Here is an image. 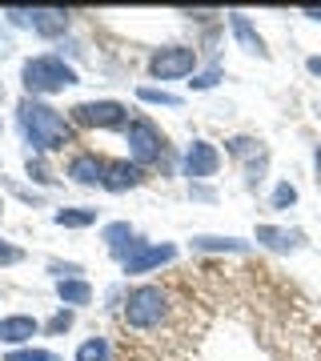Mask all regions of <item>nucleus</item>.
Masks as SVG:
<instances>
[{"mask_svg":"<svg viewBox=\"0 0 321 361\" xmlns=\"http://www.w3.org/2000/svg\"><path fill=\"white\" fill-rule=\"evenodd\" d=\"M104 165H109V161H101L97 153H77L73 161H68V177L77 180V185H101Z\"/></svg>","mask_w":321,"mask_h":361,"instance_id":"4468645a","label":"nucleus"},{"mask_svg":"<svg viewBox=\"0 0 321 361\" xmlns=\"http://www.w3.org/2000/svg\"><path fill=\"white\" fill-rule=\"evenodd\" d=\"M37 317H28V313H13V317H0V341L4 345H20L28 337H37Z\"/></svg>","mask_w":321,"mask_h":361,"instance_id":"2eb2a0df","label":"nucleus"},{"mask_svg":"<svg viewBox=\"0 0 321 361\" xmlns=\"http://www.w3.org/2000/svg\"><path fill=\"white\" fill-rule=\"evenodd\" d=\"M225 153L237 157V161H245V157L253 161V157L265 153V149H261V141H257V137H229V141H225Z\"/></svg>","mask_w":321,"mask_h":361,"instance_id":"6ab92c4d","label":"nucleus"},{"mask_svg":"<svg viewBox=\"0 0 321 361\" xmlns=\"http://www.w3.org/2000/svg\"><path fill=\"white\" fill-rule=\"evenodd\" d=\"M4 361H61V357L49 353V349H13Z\"/></svg>","mask_w":321,"mask_h":361,"instance_id":"5701e85b","label":"nucleus"},{"mask_svg":"<svg viewBox=\"0 0 321 361\" xmlns=\"http://www.w3.org/2000/svg\"><path fill=\"white\" fill-rule=\"evenodd\" d=\"M221 80V68H209V73H201V77H193V92H205V89H213Z\"/></svg>","mask_w":321,"mask_h":361,"instance_id":"cd10ccee","label":"nucleus"},{"mask_svg":"<svg viewBox=\"0 0 321 361\" xmlns=\"http://www.w3.org/2000/svg\"><path fill=\"white\" fill-rule=\"evenodd\" d=\"M73 322H77V313H73V310H61L49 325H44V334H68V329H73Z\"/></svg>","mask_w":321,"mask_h":361,"instance_id":"a878e982","label":"nucleus"},{"mask_svg":"<svg viewBox=\"0 0 321 361\" xmlns=\"http://www.w3.org/2000/svg\"><path fill=\"white\" fill-rule=\"evenodd\" d=\"M68 121L80 129H121V125H128V109L121 101H80L73 104Z\"/></svg>","mask_w":321,"mask_h":361,"instance_id":"39448f33","label":"nucleus"},{"mask_svg":"<svg viewBox=\"0 0 321 361\" xmlns=\"http://www.w3.org/2000/svg\"><path fill=\"white\" fill-rule=\"evenodd\" d=\"M309 73H313V77H321V56H309Z\"/></svg>","mask_w":321,"mask_h":361,"instance_id":"c756f323","label":"nucleus"},{"mask_svg":"<svg viewBox=\"0 0 321 361\" xmlns=\"http://www.w3.org/2000/svg\"><path fill=\"white\" fill-rule=\"evenodd\" d=\"M141 180H145L141 165H133V161H109V165H104L101 189H109V193H125V189H137Z\"/></svg>","mask_w":321,"mask_h":361,"instance_id":"9d476101","label":"nucleus"},{"mask_svg":"<svg viewBox=\"0 0 321 361\" xmlns=\"http://www.w3.org/2000/svg\"><path fill=\"white\" fill-rule=\"evenodd\" d=\"M4 16L16 28H32L40 37H61L68 28V13H61V8H8Z\"/></svg>","mask_w":321,"mask_h":361,"instance_id":"0eeeda50","label":"nucleus"},{"mask_svg":"<svg viewBox=\"0 0 321 361\" xmlns=\"http://www.w3.org/2000/svg\"><path fill=\"white\" fill-rule=\"evenodd\" d=\"M49 273L56 277V281H73V277H80V265H73V261H49Z\"/></svg>","mask_w":321,"mask_h":361,"instance_id":"b1692460","label":"nucleus"},{"mask_svg":"<svg viewBox=\"0 0 321 361\" xmlns=\"http://www.w3.org/2000/svg\"><path fill=\"white\" fill-rule=\"evenodd\" d=\"M16 121H20V129H25V141L37 149V153H56L64 145H73V121L64 113H56L52 104L37 101V97H25V101L16 104Z\"/></svg>","mask_w":321,"mask_h":361,"instance_id":"f257e3e1","label":"nucleus"},{"mask_svg":"<svg viewBox=\"0 0 321 361\" xmlns=\"http://www.w3.org/2000/svg\"><path fill=\"white\" fill-rule=\"evenodd\" d=\"M193 249H201V253H249V241H241V237H209V233H201V237H193Z\"/></svg>","mask_w":321,"mask_h":361,"instance_id":"dca6fc26","label":"nucleus"},{"mask_svg":"<svg viewBox=\"0 0 321 361\" xmlns=\"http://www.w3.org/2000/svg\"><path fill=\"white\" fill-rule=\"evenodd\" d=\"M52 221L61 225V229H89V225H97V209H56L52 213Z\"/></svg>","mask_w":321,"mask_h":361,"instance_id":"a211bd4d","label":"nucleus"},{"mask_svg":"<svg viewBox=\"0 0 321 361\" xmlns=\"http://www.w3.org/2000/svg\"><path fill=\"white\" fill-rule=\"evenodd\" d=\"M101 237H104V245H109V253H113V257L121 261V265H125V261L133 257V249L141 245L128 221H113V225H104V233H101Z\"/></svg>","mask_w":321,"mask_h":361,"instance_id":"f8f14e48","label":"nucleus"},{"mask_svg":"<svg viewBox=\"0 0 321 361\" xmlns=\"http://www.w3.org/2000/svg\"><path fill=\"white\" fill-rule=\"evenodd\" d=\"M56 297L64 305H89L92 301V285L85 277H73V281H56Z\"/></svg>","mask_w":321,"mask_h":361,"instance_id":"f3484780","label":"nucleus"},{"mask_svg":"<svg viewBox=\"0 0 321 361\" xmlns=\"http://www.w3.org/2000/svg\"><path fill=\"white\" fill-rule=\"evenodd\" d=\"M173 257H177V245H145L141 241L121 269L125 273H149V269H157V265H165V261H173Z\"/></svg>","mask_w":321,"mask_h":361,"instance_id":"9b49d317","label":"nucleus"},{"mask_svg":"<svg viewBox=\"0 0 321 361\" xmlns=\"http://www.w3.org/2000/svg\"><path fill=\"white\" fill-rule=\"evenodd\" d=\"M20 261H25V249L13 245V241H0V269L4 265H20Z\"/></svg>","mask_w":321,"mask_h":361,"instance_id":"bb28decb","label":"nucleus"},{"mask_svg":"<svg viewBox=\"0 0 321 361\" xmlns=\"http://www.w3.org/2000/svg\"><path fill=\"white\" fill-rule=\"evenodd\" d=\"M301 16H309V20H317L321 25V8H301Z\"/></svg>","mask_w":321,"mask_h":361,"instance_id":"7c9ffc66","label":"nucleus"},{"mask_svg":"<svg viewBox=\"0 0 321 361\" xmlns=\"http://www.w3.org/2000/svg\"><path fill=\"white\" fill-rule=\"evenodd\" d=\"M265 169H269V153H257L249 165H245V185L249 189H257L261 180H265Z\"/></svg>","mask_w":321,"mask_h":361,"instance_id":"4be33fe9","label":"nucleus"},{"mask_svg":"<svg viewBox=\"0 0 321 361\" xmlns=\"http://www.w3.org/2000/svg\"><path fill=\"white\" fill-rule=\"evenodd\" d=\"M20 80H25L28 97H52V92L68 89V85H77V68L64 65L61 56H52V52H44V56H28L25 68H20Z\"/></svg>","mask_w":321,"mask_h":361,"instance_id":"f03ea898","label":"nucleus"},{"mask_svg":"<svg viewBox=\"0 0 321 361\" xmlns=\"http://www.w3.org/2000/svg\"><path fill=\"white\" fill-rule=\"evenodd\" d=\"M28 177L32 180H40V185H49V169H44V161H40V157H28Z\"/></svg>","mask_w":321,"mask_h":361,"instance_id":"c85d7f7f","label":"nucleus"},{"mask_svg":"<svg viewBox=\"0 0 321 361\" xmlns=\"http://www.w3.org/2000/svg\"><path fill=\"white\" fill-rule=\"evenodd\" d=\"M73 361H109V341L104 337H89V341H80L77 357Z\"/></svg>","mask_w":321,"mask_h":361,"instance_id":"aec40b11","label":"nucleus"},{"mask_svg":"<svg viewBox=\"0 0 321 361\" xmlns=\"http://www.w3.org/2000/svg\"><path fill=\"white\" fill-rule=\"evenodd\" d=\"M181 169H185V177H189V180H209V177H217V169H221L217 145L193 141L189 149H185V161H181Z\"/></svg>","mask_w":321,"mask_h":361,"instance_id":"6e6552de","label":"nucleus"},{"mask_svg":"<svg viewBox=\"0 0 321 361\" xmlns=\"http://www.w3.org/2000/svg\"><path fill=\"white\" fill-rule=\"evenodd\" d=\"M165 313H169L165 289H157V285H137V289H128L125 322L133 325V329H157V325L165 322Z\"/></svg>","mask_w":321,"mask_h":361,"instance_id":"7ed1b4c3","label":"nucleus"},{"mask_svg":"<svg viewBox=\"0 0 321 361\" xmlns=\"http://www.w3.org/2000/svg\"><path fill=\"white\" fill-rule=\"evenodd\" d=\"M313 161H317V173H321V145H317V157H313Z\"/></svg>","mask_w":321,"mask_h":361,"instance_id":"2f4dec72","label":"nucleus"},{"mask_svg":"<svg viewBox=\"0 0 321 361\" xmlns=\"http://www.w3.org/2000/svg\"><path fill=\"white\" fill-rule=\"evenodd\" d=\"M137 97H141L145 104H165V109H181V97H177V92H165V89H149V85H141V89H137Z\"/></svg>","mask_w":321,"mask_h":361,"instance_id":"412c9836","label":"nucleus"},{"mask_svg":"<svg viewBox=\"0 0 321 361\" xmlns=\"http://www.w3.org/2000/svg\"><path fill=\"white\" fill-rule=\"evenodd\" d=\"M193 68H197V49H189V44H169V49H157L149 56V77L157 80L193 77Z\"/></svg>","mask_w":321,"mask_h":361,"instance_id":"423d86ee","label":"nucleus"},{"mask_svg":"<svg viewBox=\"0 0 321 361\" xmlns=\"http://www.w3.org/2000/svg\"><path fill=\"white\" fill-rule=\"evenodd\" d=\"M229 28H233V37H237V44H241L245 52H253V56H261V61H269L265 40H261V32L249 25V16L245 13H229Z\"/></svg>","mask_w":321,"mask_h":361,"instance_id":"ddd939ff","label":"nucleus"},{"mask_svg":"<svg viewBox=\"0 0 321 361\" xmlns=\"http://www.w3.org/2000/svg\"><path fill=\"white\" fill-rule=\"evenodd\" d=\"M125 145H128V161L133 165H141V169H149V165H157L161 157H165V133L157 129L149 116H133L128 121V129H125Z\"/></svg>","mask_w":321,"mask_h":361,"instance_id":"20e7f679","label":"nucleus"},{"mask_svg":"<svg viewBox=\"0 0 321 361\" xmlns=\"http://www.w3.org/2000/svg\"><path fill=\"white\" fill-rule=\"evenodd\" d=\"M257 245L273 249V253H297V249H305V233L277 229V225H257Z\"/></svg>","mask_w":321,"mask_h":361,"instance_id":"1a4fd4ad","label":"nucleus"},{"mask_svg":"<svg viewBox=\"0 0 321 361\" xmlns=\"http://www.w3.org/2000/svg\"><path fill=\"white\" fill-rule=\"evenodd\" d=\"M289 205H297V189L289 180H281V185L273 189V209H289Z\"/></svg>","mask_w":321,"mask_h":361,"instance_id":"393cba45","label":"nucleus"}]
</instances>
